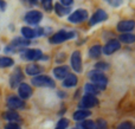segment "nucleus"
Returning a JSON list of instances; mask_svg holds the SVG:
<instances>
[{
	"mask_svg": "<svg viewBox=\"0 0 135 129\" xmlns=\"http://www.w3.org/2000/svg\"><path fill=\"white\" fill-rule=\"evenodd\" d=\"M88 77L90 78L91 84L96 85L100 91L105 89V87H107V84H108V78L103 72L97 71V70H93V71H90V72H88Z\"/></svg>",
	"mask_w": 135,
	"mask_h": 129,
	"instance_id": "1",
	"label": "nucleus"
},
{
	"mask_svg": "<svg viewBox=\"0 0 135 129\" xmlns=\"http://www.w3.org/2000/svg\"><path fill=\"white\" fill-rule=\"evenodd\" d=\"M31 83H32V85L38 87V88H51V89H54V88L56 87L55 81L52 80L51 77L45 76V75L35 76V77L31 80Z\"/></svg>",
	"mask_w": 135,
	"mask_h": 129,
	"instance_id": "2",
	"label": "nucleus"
},
{
	"mask_svg": "<svg viewBox=\"0 0 135 129\" xmlns=\"http://www.w3.org/2000/svg\"><path fill=\"white\" fill-rule=\"evenodd\" d=\"M75 36H76V33L74 32V31H59V32L55 33L54 36H52L51 38L49 39V43L50 44H61V43H64L65 40H69L71 39V38H74Z\"/></svg>",
	"mask_w": 135,
	"mask_h": 129,
	"instance_id": "3",
	"label": "nucleus"
},
{
	"mask_svg": "<svg viewBox=\"0 0 135 129\" xmlns=\"http://www.w3.org/2000/svg\"><path fill=\"white\" fill-rule=\"evenodd\" d=\"M20 56L24 61H38L43 59V52L39 49H26L21 50Z\"/></svg>",
	"mask_w": 135,
	"mask_h": 129,
	"instance_id": "4",
	"label": "nucleus"
},
{
	"mask_svg": "<svg viewBox=\"0 0 135 129\" xmlns=\"http://www.w3.org/2000/svg\"><path fill=\"white\" fill-rule=\"evenodd\" d=\"M88 11L84 8H78L76 9L75 12H72L71 14L69 16V18H68V20L70 21V23L72 24H79V23H83V21H85L86 19H88Z\"/></svg>",
	"mask_w": 135,
	"mask_h": 129,
	"instance_id": "5",
	"label": "nucleus"
},
{
	"mask_svg": "<svg viewBox=\"0 0 135 129\" xmlns=\"http://www.w3.org/2000/svg\"><path fill=\"white\" fill-rule=\"evenodd\" d=\"M23 80H24V73L21 71V69L18 66V68L14 69V71L9 76V85H11V88L12 89H17L19 87V84H21Z\"/></svg>",
	"mask_w": 135,
	"mask_h": 129,
	"instance_id": "6",
	"label": "nucleus"
},
{
	"mask_svg": "<svg viewBox=\"0 0 135 129\" xmlns=\"http://www.w3.org/2000/svg\"><path fill=\"white\" fill-rule=\"evenodd\" d=\"M42 19H43V13L37 11V9L27 12V13L25 14V17H24V20L27 24H30V25H37Z\"/></svg>",
	"mask_w": 135,
	"mask_h": 129,
	"instance_id": "7",
	"label": "nucleus"
},
{
	"mask_svg": "<svg viewBox=\"0 0 135 129\" xmlns=\"http://www.w3.org/2000/svg\"><path fill=\"white\" fill-rule=\"evenodd\" d=\"M120 49H121V43L116 39H112L104 45V47H102V53L109 56V54H113L116 51H119Z\"/></svg>",
	"mask_w": 135,
	"mask_h": 129,
	"instance_id": "8",
	"label": "nucleus"
},
{
	"mask_svg": "<svg viewBox=\"0 0 135 129\" xmlns=\"http://www.w3.org/2000/svg\"><path fill=\"white\" fill-rule=\"evenodd\" d=\"M97 104H98V100L96 98V96H94V95H84L79 107H81V109L89 110V109L96 107Z\"/></svg>",
	"mask_w": 135,
	"mask_h": 129,
	"instance_id": "9",
	"label": "nucleus"
},
{
	"mask_svg": "<svg viewBox=\"0 0 135 129\" xmlns=\"http://www.w3.org/2000/svg\"><path fill=\"white\" fill-rule=\"evenodd\" d=\"M7 107L9 108V110H16V109H25L26 104L23 100H20L17 96H9L7 98Z\"/></svg>",
	"mask_w": 135,
	"mask_h": 129,
	"instance_id": "10",
	"label": "nucleus"
},
{
	"mask_svg": "<svg viewBox=\"0 0 135 129\" xmlns=\"http://www.w3.org/2000/svg\"><path fill=\"white\" fill-rule=\"evenodd\" d=\"M71 66L74 69L75 72H82V68H83V64H82V56L79 51H75L71 54Z\"/></svg>",
	"mask_w": 135,
	"mask_h": 129,
	"instance_id": "11",
	"label": "nucleus"
},
{
	"mask_svg": "<svg viewBox=\"0 0 135 129\" xmlns=\"http://www.w3.org/2000/svg\"><path fill=\"white\" fill-rule=\"evenodd\" d=\"M18 94H19V98L20 100H23V101L24 100H27L32 95V88L28 84H26V83H21L18 87Z\"/></svg>",
	"mask_w": 135,
	"mask_h": 129,
	"instance_id": "12",
	"label": "nucleus"
},
{
	"mask_svg": "<svg viewBox=\"0 0 135 129\" xmlns=\"http://www.w3.org/2000/svg\"><path fill=\"white\" fill-rule=\"evenodd\" d=\"M134 26H135V24L133 20H121L117 24L116 28L121 33H131V31H133Z\"/></svg>",
	"mask_w": 135,
	"mask_h": 129,
	"instance_id": "13",
	"label": "nucleus"
},
{
	"mask_svg": "<svg viewBox=\"0 0 135 129\" xmlns=\"http://www.w3.org/2000/svg\"><path fill=\"white\" fill-rule=\"evenodd\" d=\"M108 19V14L105 13L103 9H97V11L94 13V16L90 18V25L94 26L98 23H102V21L107 20Z\"/></svg>",
	"mask_w": 135,
	"mask_h": 129,
	"instance_id": "14",
	"label": "nucleus"
},
{
	"mask_svg": "<svg viewBox=\"0 0 135 129\" xmlns=\"http://www.w3.org/2000/svg\"><path fill=\"white\" fill-rule=\"evenodd\" d=\"M54 75L57 80H64L69 75V68L66 65L57 66V68L54 69Z\"/></svg>",
	"mask_w": 135,
	"mask_h": 129,
	"instance_id": "15",
	"label": "nucleus"
},
{
	"mask_svg": "<svg viewBox=\"0 0 135 129\" xmlns=\"http://www.w3.org/2000/svg\"><path fill=\"white\" fill-rule=\"evenodd\" d=\"M30 43H31V40H27V39H25V38L17 37V38H14V39L12 40L11 46H13L14 49H21L23 50V47L28 46Z\"/></svg>",
	"mask_w": 135,
	"mask_h": 129,
	"instance_id": "16",
	"label": "nucleus"
},
{
	"mask_svg": "<svg viewBox=\"0 0 135 129\" xmlns=\"http://www.w3.org/2000/svg\"><path fill=\"white\" fill-rule=\"evenodd\" d=\"M25 71H26V73L30 76H38L39 73H42L43 68L40 65H38V64H28V65L26 66Z\"/></svg>",
	"mask_w": 135,
	"mask_h": 129,
	"instance_id": "17",
	"label": "nucleus"
},
{
	"mask_svg": "<svg viewBox=\"0 0 135 129\" xmlns=\"http://www.w3.org/2000/svg\"><path fill=\"white\" fill-rule=\"evenodd\" d=\"M91 115V113H90V110H86V109H78L77 111H75L74 113V115H72V117H74V120L75 121H83V120H85L88 116H90Z\"/></svg>",
	"mask_w": 135,
	"mask_h": 129,
	"instance_id": "18",
	"label": "nucleus"
},
{
	"mask_svg": "<svg viewBox=\"0 0 135 129\" xmlns=\"http://www.w3.org/2000/svg\"><path fill=\"white\" fill-rule=\"evenodd\" d=\"M77 82H78L77 76L74 75V73H69V75L63 80V87L72 88V87H75V85H77Z\"/></svg>",
	"mask_w": 135,
	"mask_h": 129,
	"instance_id": "19",
	"label": "nucleus"
},
{
	"mask_svg": "<svg viewBox=\"0 0 135 129\" xmlns=\"http://www.w3.org/2000/svg\"><path fill=\"white\" fill-rule=\"evenodd\" d=\"M55 12H56V14L58 17H64L66 14H69L71 12V9H70V7H65L63 5H61L59 2H57L55 5Z\"/></svg>",
	"mask_w": 135,
	"mask_h": 129,
	"instance_id": "20",
	"label": "nucleus"
},
{
	"mask_svg": "<svg viewBox=\"0 0 135 129\" xmlns=\"http://www.w3.org/2000/svg\"><path fill=\"white\" fill-rule=\"evenodd\" d=\"M101 54H102V46L98 44L91 46L89 50V57H91V58H98Z\"/></svg>",
	"mask_w": 135,
	"mask_h": 129,
	"instance_id": "21",
	"label": "nucleus"
},
{
	"mask_svg": "<svg viewBox=\"0 0 135 129\" xmlns=\"http://www.w3.org/2000/svg\"><path fill=\"white\" fill-rule=\"evenodd\" d=\"M21 34H23V37L25 38V39H32V38H35V37H37L36 36V31L33 30V28H31V27H21Z\"/></svg>",
	"mask_w": 135,
	"mask_h": 129,
	"instance_id": "22",
	"label": "nucleus"
},
{
	"mask_svg": "<svg viewBox=\"0 0 135 129\" xmlns=\"http://www.w3.org/2000/svg\"><path fill=\"white\" fill-rule=\"evenodd\" d=\"M4 118L9 122H17L19 121V114L16 110H8L4 114Z\"/></svg>",
	"mask_w": 135,
	"mask_h": 129,
	"instance_id": "23",
	"label": "nucleus"
},
{
	"mask_svg": "<svg viewBox=\"0 0 135 129\" xmlns=\"http://www.w3.org/2000/svg\"><path fill=\"white\" fill-rule=\"evenodd\" d=\"M84 91H85V95H94V96L100 94V90L97 89V87L91 84V83H88V84L84 85Z\"/></svg>",
	"mask_w": 135,
	"mask_h": 129,
	"instance_id": "24",
	"label": "nucleus"
},
{
	"mask_svg": "<svg viewBox=\"0 0 135 129\" xmlns=\"http://www.w3.org/2000/svg\"><path fill=\"white\" fill-rule=\"evenodd\" d=\"M120 40H121L122 43H124V44H133L135 42V36L133 33H122V34L120 36Z\"/></svg>",
	"mask_w": 135,
	"mask_h": 129,
	"instance_id": "25",
	"label": "nucleus"
},
{
	"mask_svg": "<svg viewBox=\"0 0 135 129\" xmlns=\"http://www.w3.org/2000/svg\"><path fill=\"white\" fill-rule=\"evenodd\" d=\"M76 129H97L96 128V125L94 121L91 120H85L84 122L79 123L78 126H77Z\"/></svg>",
	"mask_w": 135,
	"mask_h": 129,
	"instance_id": "26",
	"label": "nucleus"
},
{
	"mask_svg": "<svg viewBox=\"0 0 135 129\" xmlns=\"http://www.w3.org/2000/svg\"><path fill=\"white\" fill-rule=\"evenodd\" d=\"M14 64V61L9 57H0V68H9Z\"/></svg>",
	"mask_w": 135,
	"mask_h": 129,
	"instance_id": "27",
	"label": "nucleus"
},
{
	"mask_svg": "<svg viewBox=\"0 0 135 129\" xmlns=\"http://www.w3.org/2000/svg\"><path fill=\"white\" fill-rule=\"evenodd\" d=\"M108 68H109V64L105 63V62H97V63L94 64V69L97 71H104V70H108Z\"/></svg>",
	"mask_w": 135,
	"mask_h": 129,
	"instance_id": "28",
	"label": "nucleus"
},
{
	"mask_svg": "<svg viewBox=\"0 0 135 129\" xmlns=\"http://www.w3.org/2000/svg\"><path fill=\"white\" fill-rule=\"evenodd\" d=\"M69 125H70V122H69L68 118H61V120L57 122L56 128L55 129H66L68 127H69Z\"/></svg>",
	"mask_w": 135,
	"mask_h": 129,
	"instance_id": "29",
	"label": "nucleus"
},
{
	"mask_svg": "<svg viewBox=\"0 0 135 129\" xmlns=\"http://www.w3.org/2000/svg\"><path fill=\"white\" fill-rule=\"evenodd\" d=\"M104 1L113 7H119L123 4V0H104Z\"/></svg>",
	"mask_w": 135,
	"mask_h": 129,
	"instance_id": "30",
	"label": "nucleus"
},
{
	"mask_svg": "<svg viewBox=\"0 0 135 129\" xmlns=\"http://www.w3.org/2000/svg\"><path fill=\"white\" fill-rule=\"evenodd\" d=\"M42 5L45 11H51L52 9V0H42Z\"/></svg>",
	"mask_w": 135,
	"mask_h": 129,
	"instance_id": "31",
	"label": "nucleus"
},
{
	"mask_svg": "<svg viewBox=\"0 0 135 129\" xmlns=\"http://www.w3.org/2000/svg\"><path fill=\"white\" fill-rule=\"evenodd\" d=\"M95 125H96V128L97 129H107V122H105L104 120H102V118L97 120V122H96Z\"/></svg>",
	"mask_w": 135,
	"mask_h": 129,
	"instance_id": "32",
	"label": "nucleus"
},
{
	"mask_svg": "<svg viewBox=\"0 0 135 129\" xmlns=\"http://www.w3.org/2000/svg\"><path fill=\"white\" fill-rule=\"evenodd\" d=\"M133 128V125H132V122H122L121 125L117 126V129H132Z\"/></svg>",
	"mask_w": 135,
	"mask_h": 129,
	"instance_id": "33",
	"label": "nucleus"
},
{
	"mask_svg": "<svg viewBox=\"0 0 135 129\" xmlns=\"http://www.w3.org/2000/svg\"><path fill=\"white\" fill-rule=\"evenodd\" d=\"M5 129H21V128H20V126H19L18 123H16V122H9L8 125L5 127Z\"/></svg>",
	"mask_w": 135,
	"mask_h": 129,
	"instance_id": "34",
	"label": "nucleus"
},
{
	"mask_svg": "<svg viewBox=\"0 0 135 129\" xmlns=\"http://www.w3.org/2000/svg\"><path fill=\"white\" fill-rule=\"evenodd\" d=\"M59 4L63 5V6H65V7H70L72 4H74V0H61Z\"/></svg>",
	"mask_w": 135,
	"mask_h": 129,
	"instance_id": "35",
	"label": "nucleus"
},
{
	"mask_svg": "<svg viewBox=\"0 0 135 129\" xmlns=\"http://www.w3.org/2000/svg\"><path fill=\"white\" fill-rule=\"evenodd\" d=\"M0 8H1L2 11L6 8V2H5L4 0H0Z\"/></svg>",
	"mask_w": 135,
	"mask_h": 129,
	"instance_id": "36",
	"label": "nucleus"
},
{
	"mask_svg": "<svg viewBox=\"0 0 135 129\" xmlns=\"http://www.w3.org/2000/svg\"><path fill=\"white\" fill-rule=\"evenodd\" d=\"M38 0H28V2H30V4H32V5H37L38 4Z\"/></svg>",
	"mask_w": 135,
	"mask_h": 129,
	"instance_id": "37",
	"label": "nucleus"
},
{
	"mask_svg": "<svg viewBox=\"0 0 135 129\" xmlns=\"http://www.w3.org/2000/svg\"><path fill=\"white\" fill-rule=\"evenodd\" d=\"M75 129H76V128H75Z\"/></svg>",
	"mask_w": 135,
	"mask_h": 129,
	"instance_id": "38",
	"label": "nucleus"
}]
</instances>
